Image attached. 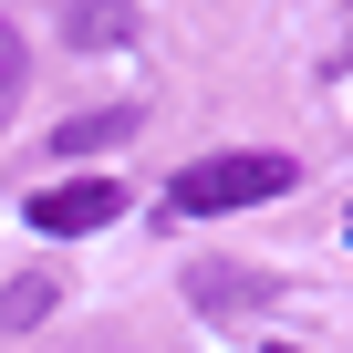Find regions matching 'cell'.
<instances>
[{
  "mask_svg": "<svg viewBox=\"0 0 353 353\" xmlns=\"http://www.w3.org/2000/svg\"><path fill=\"white\" fill-rule=\"evenodd\" d=\"M301 166L281 145H239V156H198L166 176V219H229V208H260V198H291Z\"/></svg>",
  "mask_w": 353,
  "mask_h": 353,
  "instance_id": "6da1fadb",
  "label": "cell"
},
{
  "mask_svg": "<svg viewBox=\"0 0 353 353\" xmlns=\"http://www.w3.org/2000/svg\"><path fill=\"white\" fill-rule=\"evenodd\" d=\"M42 239H94L104 219H125V188L114 176H63V188H32V208H21Z\"/></svg>",
  "mask_w": 353,
  "mask_h": 353,
  "instance_id": "7a4b0ae2",
  "label": "cell"
},
{
  "mask_svg": "<svg viewBox=\"0 0 353 353\" xmlns=\"http://www.w3.org/2000/svg\"><path fill=\"white\" fill-rule=\"evenodd\" d=\"M281 281L270 270H229V260H188V301L208 312V322H239V312H260Z\"/></svg>",
  "mask_w": 353,
  "mask_h": 353,
  "instance_id": "3957f363",
  "label": "cell"
},
{
  "mask_svg": "<svg viewBox=\"0 0 353 353\" xmlns=\"http://www.w3.org/2000/svg\"><path fill=\"white\" fill-rule=\"evenodd\" d=\"M135 135V104H104V114H73L63 135H52V156L73 166V156H104V145H125Z\"/></svg>",
  "mask_w": 353,
  "mask_h": 353,
  "instance_id": "277c9868",
  "label": "cell"
},
{
  "mask_svg": "<svg viewBox=\"0 0 353 353\" xmlns=\"http://www.w3.org/2000/svg\"><path fill=\"white\" fill-rule=\"evenodd\" d=\"M52 301H63V281H52V270H21L11 291H0V332H32V322H52Z\"/></svg>",
  "mask_w": 353,
  "mask_h": 353,
  "instance_id": "5b68a950",
  "label": "cell"
},
{
  "mask_svg": "<svg viewBox=\"0 0 353 353\" xmlns=\"http://www.w3.org/2000/svg\"><path fill=\"white\" fill-rule=\"evenodd\" d=\"M135 32V0H83V11H73V42L83 52H104V42H125Z\"/></svg>",
  "mask_w": 353,
  "mask_h": 353,
  "instance_id": "8992f818",
  "label": "cell"
},
{
  "mask_svg": "<svg viewBox=\"0 0 353 353\" xmlns=\"http://www.w3.org/2000/svg\"><path fill=\"white\" fill-rule=\"evenodd\" d=\"M11 94H21V32L0 21V114H11Z\"/></svg>",
  "mask_w": 353,
  "mask_h": 353,
  "instance_id": "52a82bcc",
  "label": "cell"
},
{
  "mask_svg": "<svg viewBox=\"0 0 353 353\" xmlns=\"http://www.w3.org/2000/svg\"><path fill=\"white\" fill-rule=\"evenodd\" d=\"M343 229H353V219H343Z\"/></svg>",
  "mask_w": 353,
  "mask_h": 353,
  "instance_id": "ba28073f",
  "label": "cell"
}]
</instances>
